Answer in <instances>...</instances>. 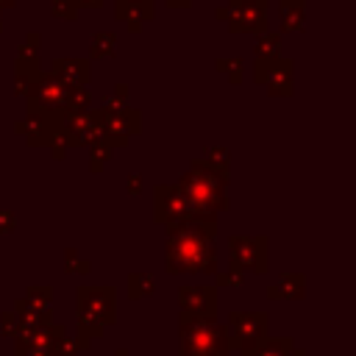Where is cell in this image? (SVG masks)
Instances as JSON below:
<instances>
[{
  "label": "cell",
  "mask_w": 356,
  "mask_h": 356,
  "mask_svg": "<svg viewBox=\"0 0 356 356\" xmlns=\"http://www.w3.org/2000/svg\"><path fill=\"white\" fill-rule=\"evenodd\" d=\"M217 19H225L231 31H267V0H231L217 11Z\"/></svg>",
  "instance_id": "cell-1"
},
{
  "label": "cell",
  "mask_w": 356,
  "mask_h": 356,
  "mask_svg": "<svg viewBox=\"0 0 356 356\" xmlns=\"http://www.w3.org/2000/svg\"><path fill=\"white\" fill-rule=\"evenodd\" d=\"M300 3H303V0H281L284 8H286V6H300Z\"/></svg>",
  "instance_id": "cell-11"
},
{
  "label": "cell",
  "mask_w": 356,
  "mask_h": 356,
  "mask_svg": "<svg viewBox=\"0 0 356 356\" xmlns=\"http://www.w3.org/2000/svg\"><path fill=\"white\" fill-rule=\"evenodd\" d=\"M300 28H303V11H300V6H286L281 11V31L286 33V31H300Z\"/></svg>",
  "instance_id": "cell-5"
},
{
  "label": "cell",
  "mask_w": 356,
  "mask_h": 356,
  "mask_svg": "<svg viewBox=\"0 0 356 356\" xmlns=\"http://www.w3.org/2000/svg\"><path fill=\"white\" fill-rule=\"evenodd\" d=\"M50 8H53V17H58V19H75L81 3L78 0H50Z\"/></svg>",
  "instance_id": "cell-6"
},
{
  "label": "cell",
  "mask_w": 356,
  "mask_h": 356,
  "mask_svg": "<svg viewBox=\"0 0 356 356\" xmlns=\"http://www.w3.org/2000/svg\"><path fill=\"white\" fill-rule=\"evenodd\" d=\"M256 56H259V61H275V56H278V36L275 33H261V39H259V44H256Z\"/></svg>",
  "instance_id": "cell-4"
},
{
  "label": "cell",
  "mask_w": 356,
  "mask_h": 356,
  "mask_svg": "<svg viewBox=\"0 0 356 356\" xmlns=\"http://www.w3.org/2000/svg\"><path fill=\"white\" fill-rule=\"evenodd\" d=\"M53 72H56V78H61L58 72H72L75 78H72V83L75 86H81V83H86V78H89V67H86V61H53Z\"/></svg>",
  "instance_id": "cell-3"
},
{
  "label": "cell",
  "mask_w": 356,
  "mask_h": 356,
  "mask_svg": "<svg viewBox=\"0 0 356 356\" xmlns=\"http://www.w3.org/2000/svg\"><path fill=\"white\" fill-rule=\"evenodd\" d=\"M0 28H3V19H0Z\"/></svg>",
  "instance_id": "cell-13"
},
{
  "label": "cell",
  "mask_w": 356,
  "mask_h": 356,
  "mask_svg": "<svg viewBox=\"0 0 356 356\" xmlns=\"http://www.w3.org/2000/svg\"><path fill=\"white\" fill-rule=\"evenodd\" d=\"M78 3H81V8H83V6H92V8L103 6V0H78Z\"/></svg>",
  "instance_id": "cell-10"
},
{
  "label": "cell",
  "mask_w": 356,
  "mask_h": 356,
  "mask_svg": "<svg viewBox=\"0 0 356 356\" xmlns=\"http://www.w3.org/2000/svg\"><path fill=\"white\" fill-rule=\"evenodd\" d=\"M189 3H192V0H167V6H170V8H175V6H178V8H186Z\"/></svg>",
  "instance_id": "cell-9"
},
{
  "label": "cell",
  "mask_w": 356,
  "mask_h": 356,
  "mask_svg": "<svg viewBox=\"0 0 356 356\" xmlns=\"http://www.w3.org/2000/svg\"><path fill=\"white\" fill-rule=\"evenodd\" d=\"M114 53V33H97L92 42V56H111Z\"/></svg>",
  "instance_id": "cell-7"
},
{
  "label": "cell",
  "mask_w": 356,
  "mask_h": 356,
  "mask_svg": "<svg viewBox=\"0 0 356 356\" xmlns=\"http://www.w3.org/2000/svg\"><path fill=\"white\" fill-rule=\"evenodd\" d=\"M170 270H197L203 264H211V248L209 239L200 234H181L170 242Z\"/></svg>",
  "instance_id": "cell-2"
},
{
  "label": "cell",
  "mask_w": 356,
  "mask_h": 356,
  "mask_svg": "<svg viewBox=\"0 0 356 356\" xmlns=\"http://www.w3.org/2000/svg\"><path fill=\"white\" fill-rule=\"evenodd\" d=\"M145 3H153V0H117V14L122 8H131V6H145Z\"/></svg>",
  "instance_id": "cell-8"
},
{
  "label": "cell",
  "mask_w": 356,
  "mask_h": 356,
  "mask_svg": "<svg viewBox=\"0 0 356 356\" xmlns=\"http://www.w3.org/2000/svg\"><path fill=\"white\" fill-rule=\"evenodd\" d=\"M8 6H14V0H0V11H3V8H8Z\"/></svg>",
  "instance_id": "cell-12"
}]
</instances>
